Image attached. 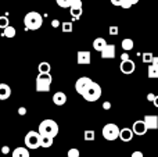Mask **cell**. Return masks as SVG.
<instances>
[{"label": "cell", "instance_id": "6da1fadb", "mask_svg": "<svg viewBox=\"0 0 158 157\" xmlns=\"http://www.w3.org/2000/svg\"><path fill=\"white\" fill-rule=\"evenodd\" d=\"M24 24H25V28L29 31H36L42 27L43 24V17L38 13V11H31L25 15L24 18Z\"/></svg>", "mask_w": 158, "mask_h": 157}, {"label": "cell", "instance_id": "7a4b0ae2", "mask_svg": "<svg viewBox=\"0 0 158 157\" xmlns=\"http://www.w3.org/2000/svg\"><path fill=\"white\" fill-rule=\"evenodd\" d=\"M39 134L43 136L56 138L58 134V124L54 120H43V121L39 124Z\"/></svg>", "mask_w": 158, "mask_h": 157}, {"label": "cell", "instance_id": "3957f363", "mask_svg": "<svg viewBox=\"0 0 158 157\" xmlns=\"http://www.w3.org/2000/svg\"><path fill=\"white\" fill-rule=\"evenodd\" d=\"M101 96V86L96 82H92V85L83 92L82 97H83L86 102H96L98 100Z\"/></svg>", "mask_w": 158, "mask_h": 157}, {"label": "cell", "instance_id": "277c9868", "mask_svg": "<svg viewBox=\"0 0 158 157\" xmlns=\"http://www.w3.org/2000/svg\"><path fill=\"white\" fill-rule=\"evenodd\" d=\"M52 75L50 74H39L36 78V91L38 92H49L52 85Z\"/></svg>", "mask_w": 158, "mask_h": 157}, {"label": "cell", "instance_id": "5b68a950", "mask_svg": "<svg viewBox=\"0 0 158 157\" xmlns=\"http://www.w3.org/2000/svg\"><path fill=\"white\" fill-rule=\"evenodd\" d=\"M119 134L121 129L115 124H107L103 128V136L106 141H115V139L119 138Z\"/></svg>", "mask_w": 158, "mask_h": 157}, {"label": "cell", "instance_id": "8992f818", "mask_svg": "<svg viewBox=\"0 0 158 157\" xmlns=\"http://www.w3.org/2000/svg\"><path fill=\"white\" fill-rule=\"evenodd\" d=\"M25 146L28 149H38L40 147V134L35 131H29L25 136Z\"/></svg>", "mask_w": 158, "mask_h": 157}, {"label": "cell", "instance_id": "52a82bcc", "mask_svg": "<svg viewBox=\"0 0 158 157\" xmlns=\"http://www.w3.org/2000/svg\"><path fill=\"white\" fill-rule=\"evenodd\" d=\"M92 82H93V81L90 79L89 77L79 78V79L77 81V83H75V91H77L79 95H83V92L86 91V89L89 88L90 85H92Z\"/></svg>", "mask_w": 158, "mask_h": 157}, {"label": "cell", "instance_id": "ba28073f", "mask_svg": "<svg viewBox=\"0 0 158 157\" xmlns=\"http://www.w3.org/2000/svg\"><path fill=\"white\" fill-rule=\"evenodd\" d=\"M132 129H133L135 135L142 136V135H144V134H147L148 128H147V125H146L144 120H139V121L133 122V128H132Z\"/></svg>", "mask_w": 158, "mask_h": 157}, {"label": "cell", "instance_id": "9c48e42d", "mask_svg": "<svg viewBox=\"0 0 158 157\" xmlns=\"http://www.w3.org/2000/svg\"><path fill=\"white\" fill-rule=\"evenodd\" d=\"M119 68H121V71H122L123 74L129 75V74H132V72L135 71V68H136V64H135L132 60H128V61H121Z\"/></svg>", "mask_w": 158, "mask_h": 157}, {"label": "cell", "instance_id": "30bf717a", "mask_svg": "<svg viewBox=\"0 0 158 157\" xmlns=\"http://www.w3.org/2000/svg\"><path fill=\"white\" fill-rule=\"evenodd\" d=\"M90 52H85V50H81L78 52V64L81 66H85V64H90L92 61V57H90Z\"/></svg>", "mask_w": 158, "mask_h": 157}, {"label": "cell", "instance_id": "8fae6325", "mask_svg": "<svg viewBox=\"0 0 158 157\" xmlns=\"http://www.w3.org/2000/svg\"><path fill=\"white\" fill-rule=\"evenodd\" d=\"M144 122L147 125L148 129H158V117L157 116H146L144 117Z\"/></svg>", "mask_w": 158, "mask_h": 157}, {"label": "cell", "instance_id": "7c38bea8", "mask_svg": "<svg viewBox=\"0 0 158 157\" xmlns=\"http://www.w3.org/2000/svg\"><path fill=\"white\" fill-rule=\"evenodd\" d=\"M67 102V95L64 92H56L53 95V103L56 106H64Z\"/></svg>", "mask_w": 158, "mask_h": 157}, {"label": "cell", "instance_id": "4fadbf2b", "mask_svg": "<svg viewBox=\"0 0 158 157\" xmlns=\"http://www.w3.org/2000/svg\"><path fill=\"white\" fill-rule=\"evenodd\" d=\"M133 129H131V128H122L119 134V139L122 142H131L133 138Z\"/></svg>", "mask_w": 158, "mask_h": 157}, {"label": "cell", "instance_id": "5bb4252c", "mask_svg": "<svg viewBox=\"0 0 158 157\" xmlns=\"http://www.w3.org/2000/svg\"><path fill=\"white\" fill-rule=\"evenodd\" d=\"M107 40L104 38H97V39H94V42H93V49L96 50V52H103L104 49L107 47Z\"/></svg>", "mask_w": 158, "mask_h": 157}, {"label": "cell", "instance_id": "9a60e30c", "mask_svg": "<svg viewBox=\"0 0 158 157\" xmlns=\"http://www.w3.org/2000/svg\"><path fill=\"white\" fill-rule=\"evenodd\" d=\"M103 58H114L115 57V46L114 45H107V47L101 52Z\"/></svg>", "mask_w": 158, "mask_h": 157}, {"label": "cell", "instance_id": "2e32d148", "mask_svg": "<svg viewBox=\"0 0 158 157\" xmlns=\"http://www.w3.org/2000/svg\"><path fill=\"white\" fill-rule=\"evenodd\" d=\"M11 96V89L7 83H0V99L7 100Z\"/></svg>", "mask_w": 158, "mask_h": 157}, {"label": "cell", "instance_id": "e0dca14e", "mask_svg": "<svg viewBox=\"0 0 158 157\" xmlns=\"http://www.w3.org/2000/svg\"><path fill=\"white\" fill-rule=\"evenodd\" d=\"M13 157H29V150L28 147H17L13 150Z\"/></svg>", "mask_w": 158, "mask_h": 157}, {"label": "cell", "instance_id": "ac0fdd59", "mask_svg": "<svg viewBox=\"0 0 158 157\" xmlns=\"http://www.w3.org/2000/svg\"><path fill=\"white\" fill-rule=\"evenodd\" d=\"M53 139L54 138H52V136H43V135H40V147H50L53 145Z\"/></svg>", "mask_w": 158, "mask_h": 157}, {"label": "cell", "instance_id": "d6986e66", "mask_svg": "<svg viewBox=\"0 0 158 157\" xmlns=\"http://www.w3.org/2000/svg\"><path fill=\"white\" fill-rule=\"evenodd\" d=\"M122 49L125 50V52H129V50L133 49V39L131 38H126L122 40Z\"/></svg>", "mask_w": 158, "mask_h": 157}, {"label": "cell", "instance_id": "ffe728a7", "mask_svg": "<svg viewBox=\"0 0 158 157\" xmlns=\"http://www.w3.org/2000/svg\"><path fill=\"white\" fill-rule=\"evenodd\" d=\"M50 70H52V67H50V64L46 63V61L39 64V74H50Z\"/></svg>", "mask_w": 158, "mask_h": 157}, {"label": "cell", "instance_id": "44dd1931", "mask_svg": "<svg viewBox=\"0 0 158 157\" xmlns=\"http://www.w3.org/2000/svg\"><path fill=\"white\" fill-rule=\"evenodd\" d=\"M3 36H6V38H14V36H15V28L8 25V27L3 31Z\"/></svg>", "mask_w": 158, "mask_h": 157}, {"label": "cell", "instance_id": "7402d4cb", "mask_svg": "<svg viewBox=\"0 0 158 157\" xmlns=\"http://www.w3.org/2000/svg\"><path fill=\"white\" fill-rule=\"evenodd\" d=\"M148 77L150 78H158V66L151 64V66L148 67Z\"/></svg>", "mask_w": 158, "mask_h": 157}, {"label": "cell", "instance_id": "603a6c76", "mask_svg": "<svg viewBox=\"0 0 158 157\" xmlns=\"http://www.w3.org/2000/svg\"><path fill=\"white\" fill-rule=\"evenodd\" d=\"M56 2H57V4L60 6L61 8H71L74 0H56Z\"/></svg>", "mask_w": 158, "mask_h": 157}, {"label": "cell", "instance_id": "cb8c5ba5", "mask_svg": "<svg viewBox=\"0 0 158 157\" xmlns=\"http://www.w3.org/2000/svg\"><path fill=\"white\" fill-rule=\"evenodd\" d=\"M154 56H153V53H150V52H147V53H144L143 54V63H146V64H153V61H154Z\"/></svg>", "mask_w": 158, "mask_h": 157}, {"label": "cell", "instance_id": "d4e9b609", "mask_svg": "<svg viewBox=\"0 0 158 157\" xmlns=\"http://www.w3.org/2000/svg\"><path fill=\"white\" fill-rule=\"evenodd\" d=\"M83 138H85V141H94V138H96V135H94V131L93 129H87V131H85V135H83Z\"/></svg>", "mask_w": 158, "mask_h": 157}, {"label": "cell", "instance_id": "484cf974", "mask_svg": "<svg viewBox=\"0 0 158 157\" xmlns=\"http://www.w3.org/2000/svg\"><path fill=\"white\" fill-rule=\"evenodd\" d=\"M140 0H123V3H122V6L121 7L122 8H131L133 4H136V3H139Z\"/></svg>", "mask_w": 158, "mask_h": 157}, {"label": "cell", "instance_id": "4316f807", "mask_svg": "<svg viewBox=\"0 0 158 157\" xmlns=\"http://www.w3.org/2000/svg\"><path fill=\"white\" fill-rule=\"evenodd\" d=\"M63 32L64 33L72 32V22H64L63 24Z\"/></svg>", "mask_w": 158, "mask_h": 157}, {"label": "cell", "instance_id": "83f0119b", "mask_svg": "<svg viewBox=\"0 0 158 157\" xmlns=\"http://www.w3.org/2000/svg\"><path fill=\"white\" fill-rule=\"evenodd\" d=\"M8 27V18L7 17H0V28H3V29H6V28Z\"/></svg>", "mask_w": 158, "mask_h": 157}, {"label": "cell", "instance_id": "f1b7e54d", "mask_svg": "<svg viewBox=\"0 0 158 157\" xmlns=\"http://www.w3.org/2000/svg\"><path fill=\"white\" fill-rule=\"evenodd\" d=\"M71 8H72V10H81V8H82V0H74ZM71 8H69V10H71Z\"/></svg>", "mask_w": 158, "mask_h": 157}, {"label": "cell", "instance_id": "f546056e", "mask_svg": "<svg viewBox=\"0 0 158 157\" xmlns=\"http://www.w3.org/2000/svg\"><path fill=\"white\" fill-rule=\"evenodd\" d=\"M79 150L77 149V147H72V149L68 150V157H79Z\"/></svg>", "mask_w": 158, "mask_h": 157}, {"label": "cell", "instance_id": "4dcf8cb0", "mask_svg": "<svg viewBox=\"0 0 158 157\" xmlns=\"http://www.w3.org/2000/svg\"><path fill=\"white\" fill-rule=\"evenodd\" d=\"M108 32H110V35H118V33H119V29H118V27H110Z\"/></svg>", "mask_w": 158, "mask_h": 157}, {"label": "cell", "instance_id": "1f68e13d", "mask_svg": "<svg viewBox=\"0 0 158 157\" xmlns=\"http://www.w3.org/2000/svg\"><path fill=\"white\" fill-rule=\"evenodd\" d=\"M128 60H131L128 53H123V54H121V61H128Z\"/></svg>", "mask_w": 158, "mask_h": 157}, {"label": "cell", "instance_id": "d6a6232c", "mask_svg": "<svg viewBox=\"0 0 158 157\" xmlns=\"http://www.w3.org/2000/svg\"><path fill=\"white\" fill-rule=\"evenodd\" d=\"M132 157H144V156H143V153L140 150H136V152L132 153Z\"/></svg>", "mask_w": 158, "mask_h": 157}, {"label": "cell", "instance_id": "836d02e7", "mask_svg": "<svg viewBox=\"0 0 158 157\" xmlns=\"http://www.w3.org/2000/svg\"><path fill=\"white\" fill-rule=\"evenodd\" d=\"M18 114H19V116H25V114H27V108H25V107H19L18 108Z\"/></svg>", "mask_w": 158, "mask_h": 157}, {"label": "cell", "instance_id": "e575fe53", "mask_svg": "<svg viewBox=\"0 0 158 157\" xmlns=\"http://www.w3.org/2000/svg\"><path fill=\"white\" fill-rule=\"evenodd\" d=\"M156 97H157V96H156L154 93H148V95H147V99L150 100V102H153V103H154V100H156Z\"/></svg>", "mask_w": 158, "mask_h": 157}, {"label": "cell", "instance_id": "d590c367", "mask_svg": "<svg viewBox=\"0 0 158 157\" xmlns=\"http://www.w3.org/2000/svg\"><path fill=\"white\" fill-rule=\"evenodd\" d=\"M103 108H104V110H110V108H111V103H110V102H104Z\"/></svg>", "mask_w": 158, "mask_h": 157}, {"label": "cell", "instance_id": "8d00e7d4", "mask_svg": "<svg viewBox=\"0 0 158 157\" xmlns=\"http://www.w3.org/2000/svg\"><path fill=\"white\" fill-rule=\"evenodd\" d=\"M111 3H112L114 6H122L123 0H111Z\"/></svg>", "mask_w": 158, "mask_h": 157}, {"label": "cell", "instance_id": "74e56055", "mask_svg": "<svg viewBox=\"0 0 158 157\" xmlns=\"http://www.w3.org/2000/svg\"><path fill=\"white\" fill-rule=\"evenodd\" d=\"M58 25H60V21H58V19H54V21H52V27L53 28H57Z\"/></svg>", "mask_w": 158, "mask_h": 157}, {"label": "cell", "instance_id": "f35d334b", "mask_svg": "<svg viewBox=\"0 0 158 157\" xmlns=\"http://www.w3.org/2000/svg\"><path fill=\"white\" fill-rule=\"evenodd\" d=\"M2 152H3V153H4V155H7V153H8V152H10V149H8V146H3Z\"/></svg>", "mask_w": 158, "mask_h": 157}, {"label": "cell", "instance_id": "ab89813d", "mask_svg": "<svg viewBox=\"0 0 158 157\" xmlns=\"http://www.w3.org/2000/svg\"><path fill=\"white\" fill-rule=\"evenodd\" d=\"M154 106H156V107H158V96L156 97V100H154Z\"/></svg>", "mask_w": 158, "mask_h": 157}, {"label": "cell", "instance_id": "60d3db41", "mask_svg": "<svg viewBox=\"0 0 158 157\" xmlns=\"http://www.w3.org/2000/svg\"><path fill=\"white\" fill-rule=\"evenodd\" d=\"M157 131H158V129H157Z\"/></svg>", "mask_w": 158, "mask_h": 157}]
</instances>
